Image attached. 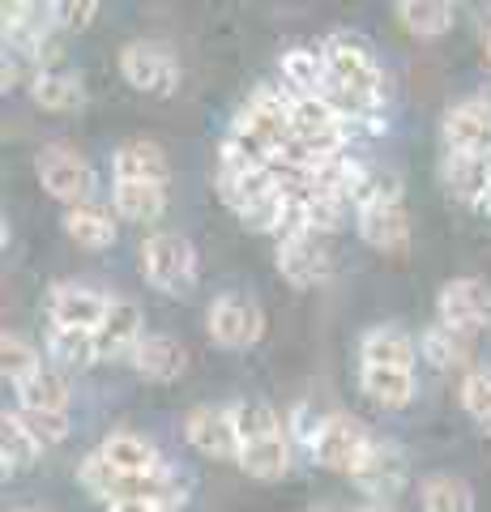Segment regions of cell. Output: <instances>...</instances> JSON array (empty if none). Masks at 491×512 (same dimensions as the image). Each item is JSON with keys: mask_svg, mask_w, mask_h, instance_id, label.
Listing matches in <instances>:
<instances>
[{"mask_svg": "<svg viewBox=\"0 0 491 512\" xmlns=\"http://www.w3.org/2000/svg\"><path fill=\"white\" fill-rule=\"evenodd\" d=\"M112 205L124 222H158L167 214V188L163 184H129L116 180L112 188Z\"/></svg>", "mask_w": 491, "mask_h": 512, "instance_id": "25", "label": "cell"}, {"mask_svg": "<svg viewBox=\"0 0 491 512\" xmlns=\"http://www.w3.org/2000/svg\"><path fill=\"white\" fill-rule=\"evenodd\" d=\"M419 504L423 512H470L474 495L457 474H427L419 483Z\"/></svg>", "mask_w": 491, "mask_h": 512, "instance_id": "30", "label": "cell"}, {"mask_svg": "<svg viewBox=\"0 0 491 512\" xmlns=\"http://www.w3.org/2000/svg\"><path fill=\"white\" fill-rule=\"evenodd\" d=\"M39 453H43V444L22 427L18 414H9V410L0 414V466H5V474L26 470Z\"/></svg>", "mask_w": 491, "mask_h": 512, "instance_id": "31", "label": "cell"}, {"mask_svg": "<svg viewBox=\"0 0 491 512\" xmlns=\"http://www.w3.org/2000/svg\"><path fill=\"white\" fill-rule=\"evenodd\" d=\"M359 384L380 410H402L415 397V372L398 367H359Z\"/></svg>", "mask_w": 491, "mask_h": 512, "instance_id": "26", "label": "cell"}, {"mask_svg": "<svg viewBox=\"0 0 491 512\" xmlns=\"http://www.w3.org/2000/svg\"><path fill=\"white\" fill-rule=\"evenodd\" d=\"M440 141L445 154L457 158H491V103L487 99H462L440 120Z\"/></svg>", "mask_w": 491, "mask_h": 512, "instance_id": "7", "label": "cell"}, {"mask_svg": "<svg viewBox=\"0 0 491 512\" xmlns=\"http://www.w3.org/2000/svg\"><path fill=\"white\" fill-rule=\"evenodd\" d=\"M112 175L116 180H129V184H163L167 188L171 163H167L163 146L137 137V141H124V146L112 154Z\"/></svg>", "mask_w": 491, "mask_h": 512, "instance_id": "16", "label": "cell"}, {"mask_svg": "<svg viewBox=\"0 0 491 512\" xmlns=\"http://www.w3.org/2000/svg\"><path fill=\"white\" fill-rule=\"evenodd\" d=\"M265 333V312L261 303L244 291H227L210 303V338L223 350H248L257 346Z\"/></svg>", "mask_w": 491, "mask_h": 512, "instance_id": "6", "label": "cell"}, {"mask_svg": "<svg viewBox=\"0 0 491 512\" xmlns=\"http://www.w3.org/2000/svg\"><path fill=\"white\" fill-rule=\"evenodd\" d=\"M457 397H462V410L470 419L491 431V372H466Z\"/></svg>", "mask_w": 491, "mask_h": 512, "instance_id": "34", "label": "cell"}, {"mask_svg": "<svg viewBox=\"0 0 491 512\" xmlns=\"http://www.w3.org/2000/svg\"><path fill=\"white\" fill-rule=\"evenodd\" d=\"M103 461L124 478H137V474H158L163 470V457L146 436H133V431H112L103 444H99Z\"/></svg>", "mask_w": 491, "mask_h": 512, "instance_id": "18", "label": "cell"}, {"mask_svg": "<svg viewBox=\"0 0 491 512\" xmlns=\"http://www.w3.org/2000/svg\"><path fill=\"white\" fill-rule=\"evenodd\" d=\"M99 18V0H56L52 5V22L60 30H86Z\"/></svg>", "mask_w": 491, "mask_h": 512, "instance_id": "37", "label": "cell"}, {"mask_svg": "<svg viewBox=\"0 0 491 512\" xmlns=\"http://www.w3.org/2000/svg\"><path fill=\"white\" fill-rule=\"evenodd\" d=\"M355 227L359 239L385 256H406L410 252V218H406V205L402 201H376V205H363L355 214Z\"/></svg>", "mask_w": 491, "mask_h": 512, "instance_id": "12", "label": "cell"}, {"mask_svg": "<svg viewBox=\"0 0 491 512\" xmlns=\"http://www.w3.org/2000/svg\"><path fill=\"white\" fill-rule=\"evenodd\" d=\"M141 333V308L133 299H112V312L103 316V325L94 329V346H99V363H120L133 359Z\"/></svg>", "mask_w": 491, "mask_h": 512, "instance_id": "14", "label": "cell"}, {"mask_svg": "<svg viewBox=\"0 0 491 512\" xmlns=\"http://www.w3.org/2000/svg\"><path fill=\"white\" fill-rule=\"evenodd\" d=\"M325 64H329V82H334V103L342 116L346 111H372L380 99H385V69L368 43L359 35H346V30H334L325 43Z\"/></svg>", "mask_w": 491, "mask_h": 512, "instance_id": "1", "label": "cell"}, {"mask_svg": "<svg viewBox=\"0 0 491 512\" xmlns=\"http://www.w3.org/2000/svg\"><path fill=\"white\" fill-rule=\"evenodd\" d=\"M26 90H30V103L43 107V111H77V107H86L82 77L65 73V69H43V73H35V82H30Z\"/></svg>", "mask_w": 491, "mask_h": 512, "instance_id": "22", "label": "cell"}, {"mask_svg": "<svg viewBox=\"0 0 491 512\" xmlns=\"http://www.w3.org/2000/svg\"><path fill=\"white\" fill-rule=\"evenodd\" d=\"M359 359H363V367H398V372H415L419 346L410 342L402 329L380 325V329H368V333H363Z\"/></svg>", "mask_w": 491, "mask_h": 512, "instance_id": "20", "label": "cell"}, {"mask_svg": "<svg viewBox=\"0 0 491 512\" xmlns=\"http://www.w3.org/2000/svg\"><path fill=\"white\" fill-rule=\"evenodd\" d=\"M77 483H82L86 495H94V500H107V504H112V491H116V483H120V474L107 466L103 453H90V457H82V466H77Z\"/></svg>", "mask_w": 491, "mask_h": 512, "instance_id": "36", "label": "cell"}, {"mask_svg": "<svg viewBox=\"0 0 491 512\" xmlns=\"http://www.w3.org/2000/svg\"><path fill=\"white\" fill-rule=\"evenodd\" d=\"M65 235L73 239L77 248H90V252H103L116 244V218L107 205L99 201H82V205H69L65 210Z\"/></svg>", "mask_w": 491, "mask_h": 512, "instance_id": "19", "label": "cell"}, {"mask_svg": "<svg viewBox=\"0 0 491 512\" xmlns=\"http://www.w3.org/2000/svg\"><path fill=\"white\" fill-rule=\"evenodd\" d=\"M436 320L453 333H479L491 320V286L483 278H453L436 295Z\"/></svg>", "mask_w": 491, "mask_h": 512, "instance_id": "8", "label": "cell"}, {"mask_svg": "<svg viewBox=\"0 0 491 512\" xmlns=\"http://www.w3.org/2000/svg\"><path fill=\"white\" fill-rule=\"evenodd\" d=\"M487 60H491V35H487Z\"/></svg>", "mask_w": 491, "mask_h": 512, "instance_id": "43", "label": "cell"}, {"mask_svg": "<svg viewBox=\"0 0 491 512\" xmlns=\"http://www.w3.org/2000/svg\"><path fill=\"white\" fill-rule=\"evenodd\" d=\"M235 414V431H240V448L244 444H257V440H274L282 436V423L269 402H261V397H244V402L231 406Z\"/></svg>", "mask_w": 491, "mask_h": 512, "instance_id": "32", "label": "cell"}, {"mask_svg": "<svg viewBox=\"0 0 491 512\" xmlns=\"http://www.w3.org/2000/svg\"><path fill=\"white\" fill-rule=\"evenodd\" d=\"M479 214H483V218H491V184H487V197L479 201Z\"/></svg>", "mask_w": 491, "mask_h": 512, "instance_id": "42", "label": "cell"}, {"mask_svg": "<svg viewBox=\"0 0 491 512\" xmlns=\"http://www.w3.org/2000/svg\"><path fill=\"white\" fill-rule=\"evenodd\" d=\"M351 483L368 495L372 504H393L402 495V487H406V457H402V448L389 444V440H376L372 457L363 461V470L351 478Z\"/></svg>", "mask_w": 491, "mask_h": 512, "instance_id": "13", "label": "cell"}, {"mask_svg": "<svg viewBox=\"0 0 491 512\" xmlns=\"http://www.w3.org/2000/svg\"><path fill=\"white\" fill-rule=\"evenodd\" d=\"M18 393V410H52V414H69V380L56 367H39L30 380L13 384Z\"/></svg>", "mask_w": 491, "mask_h": 512, "instance_id": "24", "label": "cell"}, {"mask_svg": "<svg viewBox=\"0 0 491 512\" xmlns=\"http://www.w3.org/2000/svg\"><path fill=\"white\" fill-rule=\"evenodd\" d=\"M43 346H47V359H56V367H77L82 372V367L99 363V346H94V333L86 329H65L47 320Z\"/></svg>", "mask_w": 491, "mask_h": 512, "instance_id": "27", "label": "cell"}, {"mask_svg": "<svg viewBox=\"0 0 491 512\" xmlns=\"http://www.w3.org/2000/svg\"><path fill=\"white\" fill-rule=\"evenodd\" d=\"M120 73L133 90L150 94V99H167L180 86V60L171 56L163 43H124L120 47Z\"/></svg>", "mask_w": 491, "mask_h": 512, "instance_id": "5", "label": "cell"}, {"mask_svg": "<svg viewBox=\"0 0 491 512\" xmlns=\"http://www.w3.org/2000/svg\"><path fill=\"white\" fill-rule=\"evenodd\" d=\"M312 512H359V508H346V504H338V500H325V504H316Z\"/></svg>", "mask_w": 491, "mask_h": 512, "instance_id": "40", "label": "cell"}, {"mask_svg": "<svg viewBox=\"0 0 491 512\" xmlns=\"http://www.w3.org/2000/svg\"><path fill=\"white\" fill-rule=\"evenodd\" d=\"M39 367H43V355L22 338V333H9V329L0 333V372H5L9 384L30 380Z\"/></svg>", "mask_w": 491, "mask_h": 512, "instance_id": "33", "label": "cell"}, {"mask_svg": "<svg viewBox=\"0 0 491 512\" xmlns=\"http://www.w3.org/2000/svg\"><path fill=\"white\" fill-rule=\"evenodd\" d=\"M13 512H26V508H13Z\"/></svg>", "mask_w": 491, "mask_h": 512, "instance_id": "44", "label": "cell"}, {"mask_svg": "<svg viewBox=\"0 0 491 512\" xmlns=\"http://www.w3.org/2000/svg\"><path fill=\"white\" fill-rule=\"evenodd\" d=\"M13 414L43 448H56L60 440H69V414H52V410H13Z\"/></svg>", "mask_w": 491, "mask_h": 512, "instance_id": "35", "label": "cell"}, {"mask_svg": "<svg viewBox=\"0 0 491 512\" xmlns=\"http://www.w3.org/2000/svg\"><path fill=\"white\" fill-rule=\"evenodd\" d=\"M184 440L201 457L214 461H240V431H235L231 406H193L184 419Z\"/></svg>", "mask_w": 491, "mask_h": 512, "instance_id": "10", "label": "cell"}, {"mask_svg": "<svg viewBox=\"0 0 491 512\" xmlns=\"http://www.w3.org/2000/svg\"><path fill=\"white\" fill-rule=\"evenodd\" d=\"M141 278L171 299L188 295L197 286V248L176 231L146 235V244H141Z\"/></svg>", "mask_w": 491, "mask_h": 512, "instance_id": "2", "label": "cell"}, {"mask_svg": "<svg viewBox=\"0 0 491 512\" xmlns=\"http://www.w3.org/2000/svg\"><path fill=\"white\" fill-rule=\"evenodd\" d=\"M112 312V299L94 286L82 282H56L52 295H47V320L52 325H65V329H86L94 333L103 325V316Z\"/></svg>", "mask_w": 491, "mask_h": 512, "instance_id": "11", "label": "cell"}, {"mask_svg": "<svg viewBox=\"0 0 491 512\" xmlns=\"http://www.w3.org/2000/svg\"><path fill=\"white\" fill-rule=\"evenodd\" d=\"M282 77H287L291 94L334 99V82H329V64H325L321 47H287V52H282Z\"/></svg>", "mask_w": 491, "mask_h": 512, "instance_id": "17", "label": "cell"}, {"mask_svg": "<svg viewBox=\"0 0 491 512\" xmlns=\"http://www.w3.org/2000/svg\"><path fill=\"white\" fill-rule=\"evenodd\" d=\"M107 512H163V508L141 504V500H120V504H107Z\"/></svg>", "mask_w": 491, "mask_h": 512, "instance_id": "39", "label": "cell"}, {"mask_svg": "<svg viewBox=\"0 0 491 512\" xmlns=\"http://www.w3.org/2000/svg\"><path fill=\"white\" fill-rule=\"evenodd\" d=\"M321 423H325V419L312 410V402H299V406L291 410V427H295V436L304 440L308 448H312V440H316V431H321Z\"/></svg>", "mask_w": 491, "mask_h": 512, "instance_id": "38", "label": "cell"}, {"mask_svg": "<svg viewBox=\"0 0 491 512\" xmlns=\"http://www.w3.org/2000/svg\"><path fill=\"white\" fill-rule=\"evenodd\" d=\"M393 13H398L406 35H415V39H440L457 22V9L445 5V0H398Z\"/></svg>", "mask_w": 491, "mask_h": 512, "instance_id": "23", "label": "cell"}, {"mask_svg": "<svg viewBox=\"0 0 491 512\" xmlns=\"http://www.w3.org/2000/svg\"><path fill=\"white\" fill-rule=\"evenodd\" d=\"M35 175L47 197H56L60 205H82V201H94V167L86 154H77L73 146H60V141H52V146H39L35 154Z\"/></svg>", "mask_w": 491, "mask_h": 512, "instance_id": "4", "label": "cell"}, {"mask_svg": "<svg viewBox=\"0 0 491 512\" xmlns=\"http://www.w3.org/2000/svg\"><path fill=\"white\" fill-rule=\"evenodd\" d=\"M359 512H402L398 504H363Z\"/></svg>", "mask_w": 491, "mask_h": 512, "instance_id": "41", "label": "cell"}, {"mask_svg": "<svg viewBox=\"0 0 491 512\" xmlns=\"http://www.w3.org/2000/svg\"><path fill=\"white\" fill-rule=\"evenodd\" d=\"M372 448H376V436L359 419H351V414H325V423H321V431H316L308 453L321 470L355 478L363 470V461L372 457Z\"/></svg>", "mask_w": 491, "mask_h": 512, "instance_id": "3", "label": "cell"}, {"mask_svg": "<svg viewBox=\"0 0 491 512\" xmlns=\"http://www.w3.org/2000/svg\"><path fill=\"white\" fill-rule=\"evenodd\" d=\"M133 372L141 380H154V384H171V380H180L184 376V367H188V350L171 338V333H146V338L137 342L133 350Z\"/></svg>", "mask_w": 491, "mask_h": 512, "instance_id": "15", "label": "cell"}, {"mask_svg": "<svg viewBox=\"0 0 491 512\" xmlns=\"http://www.w3.org/2000/svg\"><path fill=\"white\" fill-rule=\"evenodd\" d=\"M235 466H240L248 478H257V483H278V478L291 470V448H287V440H282V436L244 444Z\"/></svg>", "mask_w": 491, "mask_h": 512, "instance_id": "28", "label": "cell"}, {"mask_svg": "<svg viewBox=\"0 0 491 512\" xmlns=\"http://www.w3.org/2000/svg\"><path fill=\"white\" fill-rule=\"evenodd\" d=\"M278 274L287 286H295V291H316V286L334 282L338 265L334 256H329L325 239L321 235H304V239H291V244H278Z\"/></svg>", "mask_w": 491, "mask_h": 512, "instance_id": "9", "label": "cell"}, {"mask_svg": "<svg viewBox=\"0 0 491 512\" xmlns=\"http://www.w3.org/2000/svg\"><path fill=\"white\" fill-rule=\"evenodd\" d=\"M419 350H423L427 363L440 367V372H453V367H470V342H466V333H453L449 325H440V320L423 329Z\"/></svg>", "mask_w": 491, "mask_h": 512, "instance_id": "29", "label": "cell"}, {"mask_svg": "<svg viewBox=\"0 0 491 512\" xmlns=\"http://www.w3.org/2000/svg\"><path fill=\"white\" fill-rule=\"evenodd\" d=\"M440 180H445L449 197L479 210V201L487 197V184H491V158H457V154H445L440 163Z\"/></svg>", "mask_w": 491, "mask_h": 512, "instance_id": "21", "label": "cell"}]
</instances>
